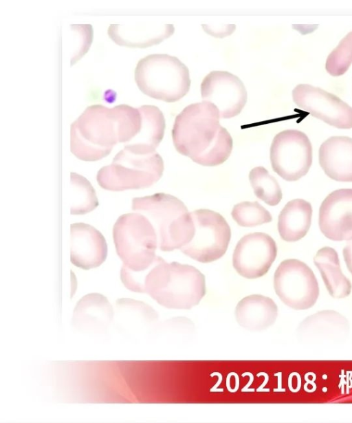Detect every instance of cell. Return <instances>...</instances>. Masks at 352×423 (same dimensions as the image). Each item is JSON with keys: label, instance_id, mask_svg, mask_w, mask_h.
I'll use <instances>...</instances> for the list:
<instances>
[{"label": "cell", "instance_id": "obj_1", "mask_svg": "<svg viewBox=\"0 0 352 423\" xmlns=\"http://www.w3.org/2000/svg\"><path fill=\"white\" fill-rule=\"evenodd\" d=\"M218 109L201 102L186 107L175 118L172 129L174 146L180 154L206 166H214L230 157L233 140L220 124Z\"/></svg>", "mask_w": 352, "mask_h": 423}, {"label": "cell", "instance_id": "obj_2", "mask_svg": "<svg viewBox=\"0 0 352 423\" xmlns=\"http://www.w3.org/2000/svg\"><path fill=\"white\" fill-rule=\"evenodd\" d=\"M120 276L128 290L146 293L170 309H190L206 292L205 276L198 269L188 264L167 263L160 257L143 272L122 268Z\"/></svg>", "mask_w": 352, "mask_h": 423}, {"label": "cell", "instance_id": "obj_3", "mask_svg": "<svg viewBox=\"0 0 352 423\" xmlns=\"http://www.w3.org/2000/svg\"><path fill=\"white\" fill-rule=\"evenodd\" d=\"M132 209L144 215L157 234L159 248L170 252L181 248L192 238L193 220L186 205L177 197L163 193L133 198Z\"/></svg>", "mask_w": 352, "mask_h": 423}, {"label": "cell", "instance_id": "obj_4", "mask_svg": "<svg viewBox=\"0 0 352 423\" xmlns=\"http://www.w3.org/2000/svg\"><path fill=\"white\" fill-rule=\"evenodd\" d=\"M117 107L94 105L85 109L71 124L70 149L78 159L96 161L108 155L120 142Z\"/></svg>", "mask_w": 352, "mask_h": 423}, {"label": "cell", "instance_id": "obj_5", "mask_svg": "<svg viewBox=\"0 0 352 423\" xmlns=\"http://www.w3.org/2000/svg\"><path fill=\"white\" fill-rule=\"evenodd\" d=\"M134 78L144 94L166 102H177L185 96L191 83L186 65L166 54H150L140 59Z\"/></svg>", "mask_w": 352, "mask_h": 423}, {"label": "cell", "instance_id": "obj_6", "mask_svg": "<svg viewBox=\"0 0 352 423\" xmlns=\"http://www.w3.org/2000/svg\"><path fill=\"white\" fill-rule=\"evenodd\" d=\"M163 172L164 162L160 154L143 153L126 144L110 165L98 171L97 182L109 191L141 189L155 184Z\"/></svg>", "mask_w": 352, "mask_h": 423}, {"label": "cell", "instance_id": "obj_7", "mask_svg": "<svg viewBox=\"0 0 352 423\" xmlns=\"http://www.w3.org/2000/svg\"><path fill=\"white\" fill-rule=\"evenodd\" d=\"M117 254L126 268L133 272H143L157 260L155 250L157 237L151 221L138 213L119 217L113 229Z\"/></svg>", "mask_w": 352, "mask_h": 423}, {"label": "cell", "instance_id": "obj_8", "mask_svg": "<svg viewBox=\"0 0 352 423\" xmlns=\"http://www.w3.org/2000/svg\"><path fill=\"white\" fill-rule=\"evenodd\" d=\"M195 232L192 239L180 248L188 257L201 263L220 259L226 252L231 238L230 228L224 217L209 209L190 213Z\"/></svg>", "mask_w": 352, "mask_h": 423}, {"label": "cell", "instance_id": "obj_9", "mask_svg": "<svg viewBox=\"0 0 352 423\" xmlns=\"http://www.w3.org/2000/svg\"><path fill=\"white\" fill-rule=\"evenodd\" d=\"M274 288L282 302L296 310L311 308L319 296L318 283L312 270L296 259L279 264L274 275Z\"/></svg>", "mask_w": 352, "mask_h": 423}, {"label": "cell", "instance_id": "obj_10", "mask_svg": "<svg viewBox=\"0 0 352 423\" xmlns=\"http://www.w3.org/2000/svg\"><path fill=\"white\" fill-rule=\"evenodd\" d=\"M273 171L286 181L305 176L312 164V146L307 135L296 129L276 134L270 147Z\"/></svg>", "mask_w": 352, "mask_h": 423}, {"label": "cell", "instance_id": "obj_11", "mask_svg": "<svg viewBox=\"0 0 352 423\" xmlns=\"http://www.w3.org/2000/svg\"><path fill=\"white\" fill-rule=\"evenodd\" d=\"M294 103L301 109L338 129L352 128V107L337 96L320 87L299 84L292 91Z\"/></svg>", "mask_w": 352, "mask_h": 423}, {"label": "cell", "instance_id": "obj_12", "mask_svg": "<svg viewBox=\"0 0 352 423\" xmlns=\"http://www.w3.org/2000/svg\"><path fill=\"white\" fill-rule=\"evenodd\" d=\"M203 101L213 104L220 118L228 119L239 115L245 107L248 94L245 85L236 75L227 71H212L203 79Z\"/></svg>", "mask_w": 352, "mask_h": 423}, {"label": "cell", "instance_id": "obj_13", "mask_svg": "<svg viewBox=\"0 0 352 423\" xmlns=\"http://www.w3.org/2000/svg\"><path fill=\"white\" fill-rule=\"evenodd\" d=\"M276 255L277 247L272 237L263 232L250 233L238 241L232 265L243 277L256 279L268 272Z\"/></svg>", "mask_w": 352, "mask_h": 423}, {"label": "cell", "instance_id": "obj_14", "mask_svg": "<svg viewBox=\"0 0 352 423\" xmlns=\"http://www.w3.org/2000/svg\"><path fill=\"white\" fill-rule=\"evenodd\" d=\"M348 320L333 310H323L305 318L298 325V340L309 347H324L342 344L349 334Z\"/></svg>", "mask_w": 352, "mask_h": 423}, {"label": "cell", "instance_id": "obj_15", "mask_svg": "<svg viewBox=\"0 0 352 423\" xmlns=\"http://www.w3.org/2000/svg\"><path fill=\"white\" fill-rule=\"evenodd\" d=\"M320 231L332 241L352 239V188L329 194L319 209Z\"/></svg>", "mask_w": 352, "mask_h": 423}, {"label": "cell", "instance_id": "obj_16", "mask_svg": "<svg viewBox=\"0 0 352 423\" xmlns=\"http://www.w3.org/2000/svg\"><path fill=\"white\" fill-rule=\"evenodd\" d=\"M70 250L71 262L83 270L100 266L107 256V246L103 235L85 223L71 225Z\"/></svg>", "mask_w": 352, "mask_h": 423}, {"label": "cell", "instance_id": "obj_17", "mask_svg": "<svg viewBox=\"0 0 352 423\" xmlns=\"http://www.w3.org/2000/svg\"><path fill=\"white\" fill-rule=\"evenodd\" d=\"M113 317V310L107 298L99 293L87 294L76 303L72 325L87 334L104 332Z\"/></svg>", "mask_w": 352, "mask_h": 423}, {"label": "cell", "instance_id": "obj_18", "mask_svg": "<svg viewBox=\"0 0 352 423\" xmlns=\"http://www.w3.org/2000/svg\"><path fill=\"white\" fill-rule=\"evenodd\" d=\"M319 164L324 173L338 182H352V138L332 136L320 145Z\"/></svg>", "mask_w": 352, "mask_h": 423}, {"label": "cell", "instance_id": "obj_19", "mask_svg": "<svg viewBox=\"0 0 352 423\" xmlns=\"http://www.w3.org/2000/svg\"><path fill=\"white\" fill-rule=\"evenodd\" d=\"M237 323L251 331H261L272 325L278 316L274 301L265 296L252 294L242 299L234 312Z\"/></svg>", "mask_w": 352, "mask_h": 423}, {"label": "cell", "instance_id": "obj_20", "mask_svg": "<svg viewBox=\"0 0 352 423\" xmlns=\"http://www.w3.org/2000/svg\"><path fill=\"white\" fill-rule=\"evenodd\" d=\"M174 31L173 25H140L132 28L111 25L108 28V34L114 43L120 46L145 48L160 43L170 36Z\"/></svg>", "mask_w": 352, "mask_h": 423}, {"label": "cell", "instance_id": "obj_21", "mask_svg": "<svg viewBox=\"0 0 352 423\" xmlns=\"http://www.w3.org/2000/svg\"><path fill=\"white\" fill-rule=\"evenodd\" d=\"M312 207L302 199L288 202L280 211L278 219V230L282 239L296 241L304 237L311 222Z\"/></svg>", "mask_w": 352, "mask_h": 423}, {"label": "cell", "instance_id": "obj_22", "mask_svg": "<svg viewBox=\"0 0 352 423\" xmlns=\"http://www.w3.org/2000/svg\"><path fill=\"white\" fill-rule=\"evenodd\" d=\"M314 262L333 298L342 299L350 294L352 285L341 270L338 254L335 249L329 246L320 248L316 252Z\"/></svg>", "mask_w": 352, "mask_h": 423}, {"label": "cell", "instance_id": "obj_23", "mask_svg": "<svg viewBox=\"0 0 352 423\" xmlns=\"http://www.w3.org/2000/svg\"><path fill=\"white\" fill-rule=\"evenodd\" d=\"M138 109L142 118L140 131L129 145L143 153L155 152L164 135V114L154 105H142Z\"/></svg>", "mask_w": 352, "mask_h": 423}, {"label": "cell", "instance_id": "obj_24", "mask_svg": "<svg viewBox=\"0 0 352 423\" xmlns=\"http://www.w3.org/2000/svg\"><path fill=\"white\" fill-rule=\"evenodd\" d=\"M70 177L71 214L84 215L94 210L98 205V200L91 183L76 173H71Z\"/></svg>", "mask_w": 352, "mask_h": 423}, {"label": "cell", "instance_id": "obj_25", "mask_svg": "<svg viewBox=\"0 0 352 423\" xmlns=\"http://www.w3.org/2000/svg\"><path fill=\"white\" fill-rule=\"evenodd\" d=\"M249 180L255 195L267 205L274 206L282 199L281 188L276 180L263 166L253 168Z\"/></svg>", "mask_w": 352, "mask_h": 423}, {"label": "cell", "instance_id": "obj_26", "mask_svg": "<svg viewBox=\"0 0 352 423\" xmlns=\"http://www.w3.org/2000/svg\"><path fill=\"white\" fill-rule=\"evenodd\" d=\"M232 217L243 227H254L272 220L270 212L257 202H243L234 206Z\"/></svg>", "mask_w": 352, "mask_h": 423}, {"label": "cell", "instance_id": "obj_27", "mask_svg": "<svg viewBox=\"0 0 352 423\" xmlns=\"http://www.w3.org/2000/svg\"><path fill=\"white\" fill-rule=\"evenodd\" d=\"M352 63V31L348 33L329 54L327 72L333 76L344 74Z\"/></svg>", "mask_w": 352, "mask_h": 423}, {"label": "cell", "instance_id": "obj_28", "mask_svg": "<svg viewBox=\"0 0 352 423\" xmlns=\"http://www.w3.org/2000/svg\"><path fill=\"white\" fill-rule=\"evenodd\" d=\"M343 257L349 271L352 274V240L343 248Z\"/></svg>", "mask_w": 352, "mask_h": 423}]
</instances>
